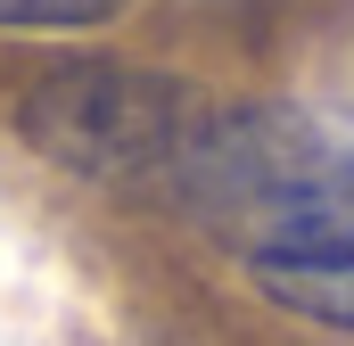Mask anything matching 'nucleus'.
I'll use <instances>...</instances> for the list:
<instances>
[{
	"mask_svg": "<svg viewBox=\"0 0 354 346\" xmlns=\"http://www.w3.org/2000/svg\"><path fill=\"white\" fill-rule=\"evenodd\" d=\"M165 198L231 239L239 264L354 256V124L297 99L206 107Z\"/></svg>",
	"mask_w": 354,
	"mask_h": 346,
	"instance_id": "f257e3e1",
	"label": "nucleus"
},
{
	"mask_svg": "<svg viewBox=\"0 0 354 346\" xmlns=\"http://www.w3.org/2000/svg\"><path fill=\"white\" fill-rule=\"evenodd\" d=\"M206 99L174 75L140 66H58L25 91L17 124L50 165L107 181V190H165L198 132Z\"/></svg>",
	"mask_w": 354,
	"mask_h": 346,
	"instance_id": "f03ea898",
	"label": "nucleus"
},
{
	"mask_svg": "<svg viewBox=\"0 0 354 346\" xmlns=\"http://www.w3.org/2000/svg\"><path fill=\"white\" fill-rule=\"evenodd\" d=\"M256 297H272L297 322L322 330H354V256H322V264H248Z\"/></svg>",
	"mask_w": 354,
	"mask_h": 346,
	"instance_id": "7ed1b4c3",
	"label": "nucleus"
},
{
	"mask_svg": "<svg viewBox=\"0 0 354 346\" xmlns=\"http://www.w3.org/2000/svg\"><path fill=\"white\" fill-rule=\"evenodd\" d=\"M132 0H0V33H91Z\"/></svg>",
	"mask_w": 354,
	"mask_h": 346,
	"instance_id": "20e7f679",
	"label": "nucleus"
}]
</instances>
